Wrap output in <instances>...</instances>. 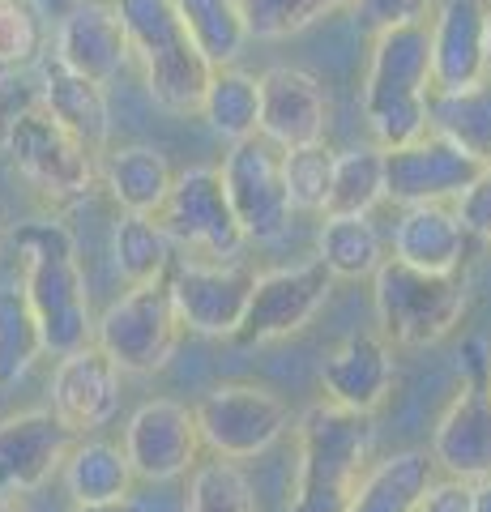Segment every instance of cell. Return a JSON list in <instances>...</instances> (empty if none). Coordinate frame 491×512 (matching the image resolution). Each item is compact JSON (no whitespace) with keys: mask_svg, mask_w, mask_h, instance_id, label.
<instances>
[{"mask_svg":"<svg viewBox=\"0 0 491 512\" xmlns=\"http://www.w3.org/2000/svg\"><path fill=\"white\" fill-rule=\"evenodd\" d=\"M5 239L22 256V291L39 316L43 350L60 359L86 346L94 338V312L73 231L60 218H26Z\"/></svg>","mask_w":491,"mask_h":512,"instance_id":"cell-1","label":"cell"},{"mask_svg":"<svg viewBox=\"0 0 491 512\" xmlns=\"http://www.w3.org/2000/svg\"><path fill=\"white\" fill-rule=\"evenodd\" d=\"M372 414L312 402L295 419V483L287 512H351L355 487L372 466Z\"/></svg>","mask_w":491,"mask_h":512,"instance_id":"cell-2","label":"cell"},{"mask_svg":"<svg viewBox=\"0 0 491 512\" xmlns=\"http://www.w3.org/2000/svg\"><path fill=\"white\" fill-rule=\"evenodd\" d=\"M129 60L141 64L150 99L171 116H197L214 64L197 52L176 0H112Z\"/></svg>","mask_w":491,"mask_h":512,"instance_id":"cell-3","label":"cell"},{"mask_svg":"<svg viewBox=\"0 0 491 512\" xmlns=\"http://www.w3.org/2000/svg\"><path fill=\"white\" fill-rule=\"evenodd\" d=\"M432 99V60H427V22L376 30L368 73H363V120L380 150L406 146L427 133Z\"/></svg>","mask_w":491,"mask_h":512,"instance_id":"cell-4","label":"cell"},{"mask_svg":"<svg viewBox=\"0 0 491 512\" xmlns=\"http://www.w3.org/2000/svg\"><path fill=\"white\" fill-rule=\"evenodd\" d=\"M470 291L462 274H427L385 256L372 274V308L389 346H436L462 325Z\"/></svg>","mask_w":491,"mask_h":512,"instance_id":"cell-5","label":"cell"},{"mask_svg":"<svg viewBox=\"0 0 491 512\" xmlns=\"http://www.w3.org/2000/svg\"><path fill=\"white\" fill-rule=\"evenodd\" d=\"M0 146H5L13 171L52 201L86 197L99 184V154L86 141H77L56 116H47L39 103L13 111L0 133Z\"/></svg>","mask_w":491,"mask_h":512,"instance_id":"cell-6","label":"cell"},{"mask_svg":"<svg viewBox=\"0 0 491 512\" xmlns=\"http://www.w3.org/2000/svg\"><path fill=\"white\" fill-rule=\"evenodd\" d=\"M180 316L171 308L167 278L129 286L94 320V346L120 367V376H154L171 363L180 346Z\"/></svg>","mask_w":491,"mask_h":512,"instance_id":"cell-7","label":"cell"},{"mask_svg":"<svg viewBox=\"0 0 491 512\" xmlns=\"http://www.w3.org/2000/svg\"><path fill=\"white\" fill-rule=\"evenodd\" d=\"M154 218L163 222L176 252H188L184 261H240L248 248L218 167H188L171 175V188Z\"/></svg>","mask_w":491,"mask_h":512,"instance_id":"cell-8","label":"cell"},{"mask_svg":"<svg viewBox=\"0 0 491 512\" xmlns=\"http://www.w3.org/2000/svg\"><path fill=\"white\" fill-rule=\"evenodd\" d=\"M193 423H197L201 448H210L214 457L252 461L287 436L291 410L265 384L227 380L201 393V402L193 406Z\"/></svg>","mask_w":491,"mask_h":512,"instance_id":"cell-9","label":"cell"},{"mask_svg":"<svg viewBox=\"0 0 491 512\" xmlns=\"http://www.w3.org/2000/svg\"><path fill=\"white\" fill-rule=\"evenodd\" d=\"M334 295V274L316 261H299V265H282V269H265L252 282L248 295V312L240 320L231 342L240 346H265L278 338H295L304 333L321 308Z\"/></svg>","mask_w":491,"mask_h":512,"instance_id":"cell-10","label":"cell"},{"mask_svg":"<svg viewBox=\"0 0 491 512\" xmlns=\"http://www.w3.org/2000/svg\"><path fill=\"white\" fill-rule=\"evenodd\" d=\"M218 175L248 244H278L291 231L295 205L282 184V150H274L265 137L231 141Z\"/></svg>","mask_w":491,"mask_h":512,"instance_id":"cell-11","label":"cell"},{"mask_svg":"<svg viewBox=\"0 0 491 512\" xmlns=\"http://www.w3.org/2000/svg\"><path fill=\"white\" fill-rule=\"evenodd\" d=\"M257 269L244 261H176L167 274L171 308L197 338H235Z\"/></svg>","mask_w":491,"mask_h":512,"instance_id":"cell-12","label":"cell"},{"mask_svg":"<svg viewBox=\"0 0 491 512\" xmlns=\"http://www.w3.org/2000/svg\"><path fill=\"white\" fill-rule=\"evenodd\" d=\"M483 171L479 158L440 133H423L385 150V201L393 205H453Z\"/></svg>","mask_w":491,"mask_h":512,"instance_id":"cell-13","label":"cell"},{"mask_svg":"<svg viewBox=\"0 0 491 512\" xmlns=\"http://www.w3.org/2000/svg\"><path fill=\"white\" fill-rule=\"evenodd\" d=\"M124 457L141 483H180L201 461V436L193 410L176 397H154L129 414L124 427Z\"/></svg>","mask_w":491,"mask_h":512,"instance_id":"cell-14","label":"cell"},{"mask_svg":"<svg viewBox=\"0 0 491 512\" xmlns=\"http://www.w3.org/2000/svg\"><path fill=\"white\" fill-rule=\"evenodd\" d=\"M261 86V116L257 137H265L274 150L316 146L329 133V94L312 73L295 64H274L257 77Z\"/></svg>","mask_w":491,"mask_h":512,"instance_id":"cell-15","label":"cell"},{"mask_svg":"<svg viewBox=\"0 0 491 512\" xmlns=\"http://www.w3.org/2000/svg\"><path fill=\"white\" fill-rule=\"evenodd\" d=\"M60 427L73 436H94L120 414V367L94 342L60 355L52 372V406Z\"/></svg>","mask_w":491,"mask_h":512,"instance_id":"cell-16","label":"cell"},{"mask_svg":"<svg viewBox=\"0 0 491 512\" xmlns=\"http://www.w3.org/2000/svg\"><path fill=\"white\" fill-rule=\"evenodd\" d=\"M73 431L52 410H18L0 419V495H30L47 487L65 466Z\"/></svg>","mask_w":491,"mask_h":512,"instance_id":"cell-17","label":"cell"},{"mask_svg":"<svg viewBox=\"0 0 491 512\" xmlns=\"http://www.w3.org/2000/svg\"><path fill=\"white\" fill-rule=\"evenodd\" d=\"M316 376H321L325 402L359 414H376L393 393L398 363H393V346L380 333H346L338 346L325 350Z\"/></svg>","mask_w":491,"mask_h":512,"instance_id":"cell-18","label":"cell"},{"mask_svg":"<svg viewBox=\"0 0 491 512\" xmlns=\"http://www.w3.org/2000/svg\"><path fill=\"white\" fill-rule=\"evenodd\" d=\"M427 453L436 461V474L462 478V483L491 478V384L487 380L462 384V393L436 419Z\"/></svg>","mask_w":491,"mask_h":512,"instance_id":"cell-19","label":"cell"},{"mask_svg":"<svg viewBox=\"0 0 491 512\" xmlns=\"http://www.w3.org/2000/svg\"><path fill=\"white\" fill-rule=\"evenodd\" d=\"M487 5L483 0H440L427 22L432 90H466L487 73Z\"/></svg>","mask_w":491,"mask_h":512,"instance_id":"cell-20","label":"cell"},{"mask_svg":"<svg viewBox=\"0 0 491 512\" xmlns=\"http://www.w3.org/2000/svg\"><path fill=\"white\" fill-rule=\"evenodd\" d=\"M52 56L65 69L107 86L129 64V43H124V26L116 9L107 0H77L65 18H56Z\"/></svg>","mask_w":491,"mask_h":512,"instance_id":"cell-21","label":"cell"},{"mask_svg":"<svg viewBox=\"0 0 491 512\" xmlns=\"http://www.w3.org/2000/svg\"><path fill=\"white\" fill-rule=\"evenodd\" d=\"M39 94L35 103L56 116L69 128L77 141H86L94 154H107V141H112V107H107V94L99 82L65 69L56 56H39Z\"/></svg>","mask_w":491,"mask_h":512,"instance_id":"cell-22","label":"cell"},{"mask_svg":"<svg viewBox=\"0 0 491 512\" xmlns=\"http://www.w3.org/2000/svg\"><path fill=\"white\" fill-rule=\"evenodd\" d=\"M466 248L470 231L453 205H402V218L393 222V261L427 274H457Z\"/></svg>","mask_w":491,"mask_h":512,"instance_id":"cell-23","label":"cell"},{"mask_svg":"<svg viewBox=\"0 0 491 512\" xmlns=\"http://www.w3.org/2000/svg\"><path fill=\"white\" fill-rule=\"evenodd\" d=\"M432 478H436V461L427 448L389 453L363 470L351 512H415L423 491L432 487Z\"/></svg>","mask_w":491,"mask_h":512,"instance_id":"cell-24","label":"cell"},{"mask_svg":"<svg viewBox=\"0 0 491 512\" xmlns=\"http://www.w3.org/2000/svg\"><path fill=\"white\" fill-rule=\"evenodd\" d=\"M65 491L73 504H116V500H133V466L124 457V448L112 440H94V436H77L65 466Z\"/></svg>","mask_w":491,"mask_h":512,"instance_id":"cell-25","label":"cell"},{"mask_svg":"<svg viewBox=\"0 0 491 512\" xmlns=\"http://www.w3.org/2000/svg\"><path fill=\"white\" fill-rule=\"evenodd\" d=\"M171 163L163 150L154 146H120L107 150L99 163V180L107 197L120 205V214H158L167 188H171Z\"/></svg>","mask_w":491,"mask_h":512,"instance_id":"cell-26","label":"cell"},{"mask_svg":"<svg viewBox=\"0 0 491 512\" xmlns=\"http://www.w3.org/2000/svg\"><path fill=\"white\" fill-rule=\"evenodd\" d=\"M427 133H440L487 167L491 163V77L466 90H432V99H427Z\"/></svg>","mask_w":491,"mask_h":512,"instance_id":"cell-27","label":"cell"},{"mask_svg":"<svg viewBox=\"0 0 491 512\" xmlns=\"http://www.w3.org/2000/svg\"><path fill=\"white\" fill-rule=\"evenodd\" d=\"M316 231V261H321L334 282L372 278L385 261V239H380L372 214H321Z\"/></svg>","mask_w":491,"mask_h":512,"instance_id":"cell-28","label":"cell"},{"mask_svg":"<svg viewBox=\"0 0 491 512\" xmlns=\"http://www.w3.org/2000/svg\"><path fill=\"white\" fill-rule=\"evenodd\" d=\"M180 261L171 235L163 231V222L154 214H120L112 227V265L116 274L141 286V282H158L171 274V265Z\"/></svg>","mask_w":491,"mask_h":512,"instance_id":"cell-29","label":"cell"},{"mask_svg":"<svg viewBox=\"0 0 491 512\" xmlns=\"http://www.w3.org/2000/svg\"><path fill=\"white\" fill-rule=\"evenodd\" d=\"M197 116L210 124L214 137H223L227 146L231 141H244V137H257V116H261V86L257 77L235 69H214L210 86H205V99Z\"/></svg>","mask_w":491,"mask_h":512,"instance_id":"cell-30","label":"cell"},{"mask_svg":"<svg viewBox=\"0 0 491 512\" xmlns=\"http://www.w3.org/2000/svg\"><path fill=\"white\" fill-rule=\"evenodd\" d=\"M47 355L39 316L18 282H0V389H13L30 376V367Z\"/></svg>","mask_w":491,"mask_h":512,"instance_id":"cell-31","label":"cell"},{"mask_svg":"<svg viewBox=\"0 0 491 512\" xmlns=\"http://www.w3.org/2000/svg\"><path fill=\"white\" fill-rule=\"evenodd\" d=\"M180 9V22L188 26L197 52L214 64V69H227L244 56L248 39V26H244V13H240V0H176Z\"/></svg>","mask_w":491,"mask_h":512,"instance_id":"cell-32","label":"cell"},{"mask_svg":"<svg viewBox=\"0 0 491 512\" xmlns=\"http://www.w3.org/2000/svg\"><path fill=\"white\" fill-rule=\"evenodd\" d=\"M385 201V150L355 146L334 154V180L321 214H372Z\"/></svg>","mask_w":491,"mask_h":512,"instance_id":"cell-33","label":"cell"},{"mask_svg":"<svg viewBox=\"0 0 491 512\" xmlns=\"http://www.w3.org/2000/svg\"><path fill=\"white\" fill-rule=\"evenodd\" d=\"M184 512H261V504L252 478L240 470V461L210 457L188 470Z\"/></svg>","mask_w":491,"mask_h":512,"instance_id":"cell-34","label":"cell"},{"mask_svg":"<svg viewBox=\"0 0 491 512\" xmlns=\"http://www.w3.org/2000/svg\"><path fill=\"white\" fill-rule=\"evenodd\" d=\"M355 0H240L248 39H291Z\"/></svg>","mask_w":491,"mask_h":512,"instance_id":"cell-35","label":"cell"},{"mask_svg":"<svg viewBox=\"0 0 491 512\" xmlns=\"http://www.w3.org/2000/svg\"><path fill=\"white\" fill-rule=\"evenodd\" d=\"M329 180H334V150L325 141L282 150V184H287L295 214H321L329 197Z\"/></svg>","mask_w":491,"mask_h":512,"instance_id":"cell-36","label":"cell"},{"mask_svg":"<svg viewBox=\"0 0 491 512\" xmlns=\"http://www.w3.org/2000/svg\"><path fill=\"white\" fill-rule=\"evenodd\" d=\"M43 56V18L26 0H0V69H35Z\"/></svg>","mask_w":491,"mask_h":512,"instance_id":"cell-37","label":"cell"},{"mask_svg":"<svg viewBox=\"0 0 491 512\" xmlns=\"http://www.w3.org/2000/svg\"><path fill=\"white\" fill-rule=\"evenodd\" d=\"M359 18L372 30H389V26H419L432 18L436 0H355Z\"/></svg>","mask_w":491,"mask_h":512,"instance_id":"cell-38","label":"cell"},{"mask_svg":"<svg viewBox=\"0 0 491 512\" xmlns=\"http://www.w3.org/2000/svg\"><path fill=\"white\" fill-rule=\"evenodd\" d=\"M453 210H457L462 227H466L474 239L491 244V163H487L479 175H474V184L453 201Z\"/></svg>","mask_w":491,"mask_h":512,"instance_id":"cell-39","label":"cell"},{"mask_svg":"<svg viewBox=\"0 0 491 512\" xmlns=\"http://www.w3.org/2000/svg\"><path fill=\"white\" fill-rule=\"evenodd\" d=\"M415 512H470V483L449 478V474H436Z\"/></svg>","mask_w":491,"mask_h":512,"instance_id":"cell-40","label":"cell"},{"mask_svg":"<svg viewBox=\"0 0 491 512\" xmlns=\"http://www.w3.org/2000/svg\"><path fill=\"white\" fill-rule=\"evenodd\" d=\"M466 380H491V350L483 338H466L462 342V359H457Z\"/></svg>","mask_w":491,"mask_h":512,"instance_id":"cell-41","label":"cell"},{"mask_svg":"<svg viewBox=\"0 0 491 512\" xmlns=\"http://www.w3.org/2000/svg\"><path fill=\"white\" fill-rule=\"evenodd\" d=\"M26 5L35 9L43 22H56V18H65V13L77 5V0H26Z\"/></svg>","mask_w":491,"mask_h":512,"instance_id":"cell-42","label":"cell"},{"mask_svg":"<svg viewBox=\"0 0 491 512\" xmlns=\"http://www.w3.org/2000/svg\"><path fill=\"white\" fill-rule=\"evenodd\" d=\"M470 512H491V478L470 483Z\"/></svg>","mask_w":491,"mask_h":512,"instance_id":"cell-43","label":"cell"},{"mask_svg":"<svg viewBox=\"0 0 491 512\" xmlns=\"http://www.w3.org/2000/svg\"><path fill=\"white\" fill-rule=\"evenodd\" d=\"M69 512H137L133 500H116V504H73Z\"/></svg>","mask_w":491,"mask_h":512,"instance_id":"cell-44","label":"cell"},{"mask_svg":"<svg viewBox=\"0 0 491 512\" xmlns=\"http://www.w3.org/2000/svg\"><path fill=\"white\" fill-rule=\"evenodd\" d=\"M0 512H30L26 495H0Z\"/></svg>","mask_w":491,"mask_h":512,"instance_id":"cell-45","label":"cell"},{"mask_svg":"<svg viewBox=\"0 0 491 512\" xmlns=\"http://www.w3.org/2000/svg\"><path fill=\"white\" fill-rule=\"evenodd\" d=\"M9 227H13V222H9V210H5V205H0V239L9 235Z\"/></svg>","mask_w":491,"mask_h":512,"instance_id":"cell-46","label":"cell"},{"mask_svg":"<svg viewBox=\"0 0 491 512\" xmlns=\"http://www.w3.org/2000/svg\"><path fill=\"white\" fill-rule=\"evenodd\" d=\"M483 30H487V73H491V9H487V22H483Z\"/></svg>","mask_w":491,"mask_h":512,"instance_id":"cell-47","label":"cell"},{"mask_svg":"<svg viewBox=\"0 0 491 512\" xmlns=\"http://www.w3.org/2000/svg\"><path fill=\"white\" fill-rule=\"evenodd\" d=\"M487 384H491V380H487Z\"/></svg>","mask_w":491,"mask_h":512,"instance_id":"cell-48","label":"cell"}]
</instances>
